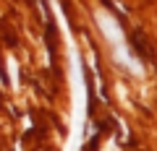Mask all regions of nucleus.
<instances>
[{"instance_id": "7ed1b4c3", "label": "nucleus", "mask_w": 157, "mask_h": 151, "mask_svg": "<svg viewBox=\"0 0 157 151\" xmlns=\"http://www.w3.org/2000/svg\"><path fill=\"white\" fill-rule=\"evenodd\" d=\"M115 63L126 65V68H128L131 73H136V76H141V73H144V70H141V65H139V63H136L134 57L128 55V50L123 47V42H121V45H115Z\"/></svg>"}, {"instance_id": "f257e3e1", "label": "nucleus", "mask_w": 157, "mask_h": 151, "mask_svg": "<svg viewBox=\"0 0 157 151\" xmlns=\"http://www.w3.org/2000/svg\"><path fill=\"white\" fill-rule=\"evenodd\" d=\"M52 11L58 16L63 34L68 39V65H71V133H68V143L66 151H78L81 149V138H84V125H86V78H84V65H81V55H78L76 45L71 39V31H68L66 16H63L58 0H50Z\"/></svg>"}, {"instance_id": "f03ea898", "label": "nucleus", "mask_w": 157, "mask_h": 151, "mask_svg": "<svg viewBox=\"0 0 157 151\" xmlns=\"http://www.w3.org/2000/svg\"><path fill=\"white\" fill-rule=\"evenodd\" d=\"M94 21H97V26H100V31H102L105 39H110L113 45H121V42H123V31H121V26H118L115 16H110L107 11L97 8L94 11Z\"/></svg>"}, {"instance_id": "20e7f679", "label": "nucleus", "mask_w": 157, "mask_h": 151, "mask_svg": "<svg viewBox=\"0 0 157 151\" xmlns=\"http://www.w3.org/2000/svg\"><path fill=\"white\" fill-rule=\"evenodd\" d=\"M6 68H8V78H11V89H16L18 86V63H16V57H8Z\"/></svg>"}]
</instances>
